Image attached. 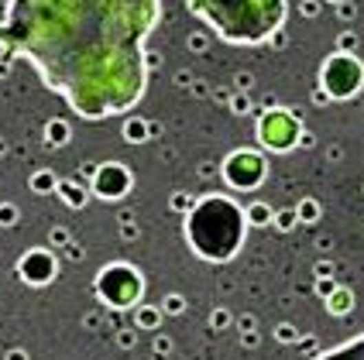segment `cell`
<instances>
[{
    "mask_svg": "<svg viewBox=\"0 0 364 360\" xmlns=\"http://www.w3.org/2000/svg\"><path fill=\"white\" fill-rule=\"evenodd\" d=\"M96 295L114 306V309H127V306H138L141 295H144V278L134 265H107L100 275H96Z\"/></svg>",
    "mask_w": 364,
    "mask_h": 360,
    "instance_id": "cell-4",
    "label": "cell"
},
{
    "mask_svg": "<svg viewBox=\"0 0 364 360\" xmlns=\"http://www.w3.org/2000/svg\"><path fill=\"white\" fill-rule=\"evenodd\" d=\"M248 234V213L231 196H203L186 213V240L203 261H231Z\"/></svg>",
    "mask_w": 364,
    "mask_h": 360,
    "instance_id": "cell-3",
    "label": "cell"
},
{
    "mask_svg": "<svg viewBox=\"0 0 364 360\" xmlns=\"http://www.w3.org/2000/svg\"><path fill=\"white\" fill-rule=\"evenodd\" d=\"M354 41H358L354 34H341V48L337 52H354Z\"/></svg>",
    "mask_w": 364,
    "mask_h": 360,
    "instance_id": "cell-18",
    "label": "cell"
},
{
    "mask_svg": "<svg viewBox=\"0 0 364 360\" xmlns=\"http://www.w3.org/2000/svg\"><path fill=\"white\" fill-rule=\"evenodd\" d=\"M320 216V206L313 203V199H306V203H299V220H306V223H313Z\"/></svg>",
    "mask_w": 364,
    "mask_h": 360,
    "instance_id": "cell-13",
    "label": "cell"
},
{
    "mask_svg": "<svg viewBox=\"0 0 364 360\" xmlns=\"http://www.w3.org/2000/svg\"><path fill=\"white\" fill-rule=\"evenodd\" d=\"M299 10H303L306 17H313V14L320 10V0H303V7H299Z\"/></svg>",
    "mask_w": 364,
    "mask_h": 360,
    "instance_id": "cell-19",
    "label": "cell"
},
{
    "mask_svg": "<svg viewBox=\"0 0 364 360\" xmlns=\"http://www.w3.org/2000/svg\"><path fill=\"white\" fill-rule=\"evenodd\" d=\"M337 14H341V17H354V3H351V0H341V3H337Z\"/></svg>",
    "mask_w": 364,
    "mask_h": 360,
    "instance_id": "cell-17",
    "label": "cell"
},
{
    "mask_svg": "<svg viewBox=\"0 0 364 360\" xmlns=\"http://www.w3.org/2000/svg\"><path fill=\"white\" fill-rule=\"evenodd\" d=\"M31 185H38V189H48V185H52V175H38Z\"/></svg>",
    "mask_w": 364,
    "mask_h": 360,
    "instance_id": "cell-20",
    "label": "cell"
},
{
    "mask_svg": "<svg viewBox=\"0 0 364 360\" xmlns=\"http://www.w3.org/2000/svg\"><path fill=\"white\" fill-rule=\"evenodd\" d=\"M186 7L231 45L268 41L275 31H282L289 14L286 0H186Z\"/></svg>",
    "mask_w": 364,
    "mask_h": 360,
    "instance_id": "cell-2",
    "label": "cell"
},
{
    "mask_svg": "<svg viewBox=\"0 0 364 360\" xmlns=\"http://www.w3.org/2000/svg\"><path fill=\"white\" fill-rule=\"evenodd\" d=\"M248 220H251L255 227H261V223H268V220H272V210L258 203V206H251V210H248Z\"/></svg>",
    "mask_w": 364,
    "mask_h": 360,
    "instance_id": "cell-12",
    "label": "cell"
},
{
    "mask_svg": "<svg viewBox=\"0 0 364 360\" xmlns=\"http://www.w3.org/2000/svg\"><path fill=\"white\" fill-rule=\"evenodd\" d=\"M317 360H364V333L341 344V347H334V350H327V354H320Z\"/></svg>",
    "mask_w": 364,
    "mask_h": 360,
    "instance_id": "cell-10",
    "label": "cell"
},
{
    "mask_svg": "<svg viewBox=\"0 0 364 360\" xmlns=\"http://www.w3.org/2000/svg\"><path fill=\"white\" fill-rule=\"evenodd\" d=\"M303 137L299 117L289 110H268L258 117V141L268 151H292Z\"/></svg>",
    "mask_w": 364,
    "mask_h": 360,
    "instance_id": "cell-6",
    "label": "cell"
},
{
    "mask_svg": "<svg viewBox=\"0 0 364 360\" xmlns=\"http://www.w3.org/2000/svg\"><path fill=\"white\" fill-rule=\"evenodd\" d=\"M162 0H7L0 48L34 65L83 120H107L141 103L148 34Z\"/></svg>",
    "mask_w": 364,
    "mask_h": 360,
    "instance_id": "cell-1",
    "label": "cell"
},
{
    "mask_svg": "<svg viewBox=\"0 0 364 360\" xmlns=\"http://www.w3.org/2000/svg\"><path fill=\"white\" fill-rule=\"evenodd\" d=\"M65 134H69V131H65V124H58V120H55V124H48V141H52V144H62V141H65Z\"/></svg>",
    "mask_w": 364,
    "mask_h": 360,
    "instance_id": "cell-14",
    "label": "cell"
},
{
    "mask_svg": "<svg viewBox=\"0 0 364 360\" xmlns=\"http://www.w3.org/2000/svg\"><path fill=\"white\" fill-rule=\"evenodd\" d=\"M124 134H127V141H141V137H144V124H141V120H131Z\"/></svg>",
    "mask_w": 364,
    "mask_h": 360,
    "instance_id": "cell-15",
    "label": "cell"
},
{
    "mask_svg": "<svg viewBox=\"0 0 364 360\" xmlns=\"http://www.w3.org/2000/svg\"><path fill=\"white\" fill-rule=\"evenodd\" d=\"M131 185H134V175L127 172V165H120V161H107V165H100L96 172H93V192L100 196V199H124L127 192H131Z\"/></svg>",
    "mask_w": 364,
    "mask_h": 360,
    "instance_id": "cell-8",
    "label": "cell"
},
{
    "mask_svg": "<svg viewBox=\"0 0 364 360\" xmlns=\"http://www.w3.org/2000/svg\"><path fill=\"white\" fill-rule=\"evenodd\" d=\"M265 175H268V161H265V155H258L251 148H241V151L227 155V161H224V182L234 192L258 189L265 182Z\"/></svg>",
    "mask_w": 364,
    "mask_h": 360,
    "instance_id": "cell-7",
    "label": "cell"
},
{
    "mask_svg": "<svg viewBox=\"0 0 364 360\" xmlns=\"http://www.w3.org/2000/svg\"><path fill=\"white\" fill-rule=\"evenodd\" d=\"M364 86V62L354 52H334L327 55L320 69V89L330 100H351Z\"/></svg>",
    "mask_w": 364,
    "mask_h": 360,
    "instance_id": "cell-5",
    "label": "cell"
},
{
    "mask_svg": "<svg viewBox=\"0 0 364 360\" xmlns=\"http://www.w3.org/2000/svg\"><path fill=\"white\" fill-rule=\"evenodd\" d=\"M347 309H351V292L337 289V292L330 295V313H347Z\"/></svg>",
    "mask_w": 364,
    "mask_h": 360,
    "instance_id": "cell-11",
    "label": "cell"
},
{
    "mask_svg": "<svg viewBox=\"0 0 364 360\" xmlns=\"http://www.w3.org/2000/svg\"><path fill=\"white\" fill-rule=\"evenodd\" d=\"M275 227H279V230H292V227H296V216H292V213H282V216H275Z\"/></svg>",
    "mask_w": 364,
    "mask_h": 360,
    "instance_id": "cell-16",
    "label": "cell"
},
{
    "mask_svg": "<svg viewBox=\"0 0 364 360\" xmlns=\"http://www.w3.org/2000/svg\"><path fill=\"white\" fill-rule=\"evenodd\" d=\"M330 3H341V0H330Z\"/></svg>",
    "mask_w": 364,
    "mask_h": 360,
    "instance_id": "cell-21",
    "label": "cell"
},
{
    "mask_svg": "<svg viewBox=\"0 0 364 360\" xmlns=\"http://www.w3.org/2000/svg\"><path fill=\"white\" fill-rule=\"evenodd\" d=\"M17 275L28 285H48L55 278V258L45 247H31L21 261H17Z\"/></svg>",
    "mask_w": 364,
    "mask_h": 360,
    "instance_id": "cell-9",
    "label": "cell"
}]
</instances>
